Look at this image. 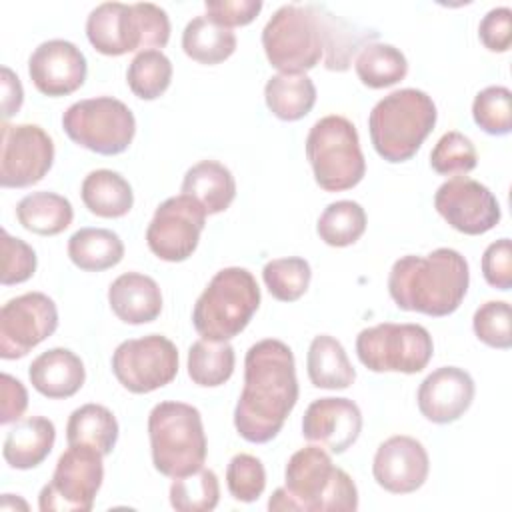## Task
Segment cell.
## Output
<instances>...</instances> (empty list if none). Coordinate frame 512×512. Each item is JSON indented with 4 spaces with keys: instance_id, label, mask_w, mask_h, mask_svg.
Here are the masks:
<instances>
[{
    "instance_id": "48",
    "label": "cell",
    "mask_w": 512,
    "mask_h": 512,
    "mask_svg": "<svg viewBox=\"0 0 512 512\" xmlns=\"http://www.w3.org/2000/svg\"><path fill=\"white\" fill-rule=\"evenodd\" d=\"M28 408V392L24 384L10 376L2 374L0 376V424H10L18 422Z\"/></svg>"
},
{
    "instance_id": "46",
    "label": "cell",
    "mask_w": 512,
    "mask_h": 512,
    "mask_svg": "<svg viewBox=\"0 0 512 512\" xmlns=\"http://www.w3.org/2000/svg\"><path fill=\"white\" fill-rule=\"evenodd\" d=\"M204 10H206V18L232 30L234 26L250 24L260 14L262 2L260 0H206Z\"/></svg>"
},
{
    "instance_id": "32",
    "label": "cell",
    "mask_w": 512,
    "mask_h": 512,
    "mask_svg": "<svg viewBox=\"0 0 512 512\" xmlns=\"http://www.w3.org/2000/svg\"><path fill=\"white\" fill-rule=\"evenodd\" d=\"M182 50L194 62L214 66L234 54L236 36L230 28H224L206 16H196L182 32Z\"/></svg>"
},
{
    "instance_id": "44",
    "label": "cell",
    "mask_w": 512,
    "mask_h": 512,
    "mask_svg": "<svg viewBox=\"0 0 512 512\" xmlns=\"http://www.w3.org/2000/svg\"><path fill=\"white\" fill-rule=\"evenodd\" d=\"M0 248H2V272L0 282L4 286L22 284L30 280L36 272V252L22 238L10 236L6 230L0 232Z\"/></svg>"
},
{
    "instance_id": "12",
    "label": "cell",
    "mask_w": 512,
    "mask_h": 512,
    "mask_svg": "<svg viewBox=\"0 0 512 512\" xmlns=\"http://www.w3.org/2000/svg\"><path fill=\"white\" fill-rule=\"evenodd\" d=\"M102 454L90 446L68 444L56 462L50 482L40 490L42 512H88L104 480Z\"/></svg>"
},
{
    "instance_id": "35",
    "label": "cell",
    "mask_w": 512,
    "mask_h": 512,
    "mask_svg": "<svg viewBox=\"0 0 512 512\" xmlns=\"http://www.w3.org/2000/svg\"><path fill=\"white\" fill-rule=\"evenodd\" d=\"M234 364L236 354L228 342L200 338L188 350V376L202 388H216L228 382Z\"/></svg>"
},
{
    "instance_id": "15",
    "label": "cell",
    "mask_w": 512,
    "mask_h": 512,
    "mask_svg": "<svg viewBox=\"0 0 512 512\" xmlns=\"http://www.w3.org/2000/svg\"><path fill=\"white\" fill-rule=\"evenodd\" d=\"M54 164V142L38 124L2 122L0 186L28 188L38 184Z\"/></svg>"
},
{
    "instance_id": "28",
    "label": "cell",
    "mask_w": 512,
    "mask_h": 512,
    "mask_svg": "<svg viewBox=\"0 0 512 512\" xmlns=\"http://www.w3.org/2000/svg\"><path fill=\"white\" fill-rule=\"evenodd\" d=\"M316 10L324 36V66L328 70L344 72L350 68L352 56L358 52V48L366 46L368 42H376L378 32L358 28L330 12L326 6L316 4Z\"/></svg>"
},
{
    "instance_id": "6",
    "label": "cell",
    "mask_w": 512,
    "mask_h": 512,
    "mask_svg": "<svg viewBox=\"0 0 512 512\" xmlns=\"http://www.w3.org/2000/svg\"><path fill=\"white\" fill-rule=\"evenodd\" d=\"M148 438L154 468L168 478L198 472L206 462L208 442L198 408L166 400L148 414Z\"/></svg>"
},
{
    "instance_id": "18",
    "label": "cell",
    "mask_w": 512,
    "mask_h": 512,
    "mask_svg": "<svg viewBox=\"0 0 512 512\" xmlns=\"http://www.w3.org/2000/svg\"><path fill=\"white\" fill-rule=\"evenodd\" d=\"M28 74L36 90L50 98L76 92L88 74L84 52L62 38L46 40L28 58Z\"/></svg>"
},
{
    "instance_id": "27",
    "label": "cell",
    "mask_w": 512,
    "mask_h": 512,
    "mask_svg": "<svg viewBox=\"0 0 512 512\" xmlns=\"http://www.w3.org/2000/svg\"><path fill=\"white\" fill-rule=\"evenodd\" d=\"M84 206L100 218H122L132 210L134 192L128 180L114 170H92L80 186Z\"/></svg>"
},
{
    "instance_id": "21",
    "label": "cell",
    "mask_w": 512,
    "mask_h": 512,
    "mask_svg": "<svg viewBox=\"0 0 512 512\" xmlns=\"http://www.w3.org/2000/svg\"><path fill=\"white\" fill-rule=\"evenodd\" d=\"M474 380L458 366H442L430 372L416 394L420 414L434 424L456 422L474 400Z\"/></svg>"
},
{
    "instance_id": "24",
    "label": "cell",
    "mask_w": 512,
    "mask_h": 512,
    "mask_svg": "<svg viewBox=\"0 0 512 512\" xmlns=\"http://www.w3.org/2000/svg\"><path fill=\"white\" fill-rule=\"evenodd\" d=\"M56 428L44 416L20 418L6 434L2 456L10 468L30 470L40 466L54 448Z\"/></svg>"
},
{
    "instance_id": "22",
    "label": "cell",
    "mask_w": 512,
    "mask_h": 512,
    "mask_svg": "<svg viewBox=\"0 0 512 512\" xmlns=\"http://www.w3.org/2000/svg\"><path fill=\"white\" fill-rule=\"evenodd\" d=\"M28 378L36 392L50 400L74 396L86 380L84 362L68 348H50L28 366Z\"/></svg>"
},
{
    "instance_id": "43",
    "label": "cell",
    "mask_w": 512,
    "mask_h": 512,
    "mask_svg": "<svg viewBox=\"0 0 512 512\" xmlns=\"http://www.w3.org/2000/svg\"><path fill=\"white\" fill-rule=\"evenodd\" d=\"M226 486L234 500L256 502L266 488V470L260 458L252 454H236L226 468Z\"/></svg>"
},
{
    "instance_id": "14",
    "label": "cell",
    "mask_w": 512,
    "mask_h": 512,
    "mask_svg": "<svg viewBox=\"0 0 512 512\" xmlns=\"http://www.w3.org/2000/svg\"><path fill=\"white\" fill-rule=\"evenodd\" d=\"M206 216V210L186 194L166 198L146 228L150 252L164 262H184L198 248Z\"/></svg>"
},
{
    "instance_id": "45",
    "label": "cell",
    "mask_w": 512,
    "mask_h": 512,
    "mask_svg": "<svg viewBox=\"0 0 512 512\" xmlns=\"http://www.w3.org/2000/svg\"><path fill=\"white\" fill-rule=\"evenodd\" d=\"M482 276L496 290L512 288V244L510 238L492 242L482 254Z\"/></svg>"
},
{
    "instance_id": "39",
    "label": "cell",
    "mask_w": 512,
    "mask_h": 512,
    "mask_svg": "<svg viewBox=\"0 0 512 512\" xmlns=\"http://www.w3.org/2000/svg\"><path fill=\"white\" fill-rule=\"evenodd\" d=\"M262 278L272 298L280 302H294L306 294L312 280V270L308 260L300 256L274 258L264 264Z\"/></svg>"
},
{
    "instance_id": "9",
    "label": "cell",
    "mask_w": 512,
    "mask_h": 512,
    "mask_svg": "<svg viewBox=\"0 0 512 512\" xmlns=\"http://www.w3.org/2000/svg\"><path fill=\"white\" fill-rule=\"evenodd\" d=\"M262 48L272 68L306 74L324 58V36L316 4H284L262 30Z\"/></svg>"
},
{
    "instance_id": "49",
    "label": "cell",
    "mask_w": 512,
    "mask_h": 512,
    "mask_svg": "<svg viewBox=\"0 0 512 512\" xmlns=\"http://www.w3.org/2000/svg\"><path fill=\"white\" fill-rule=\"evenodd\" d=\"M22 102H24V90H22L20 78L8 66H2V118H4V122L10 116L18 114Z\"/></svg>"
},
{
    "instance_id": "40",
    "label": "cell",
    "mask_w": 512,
    "mask_h": 512,
    "mask_svg": "<svg viewBox=\"0 0 512 512\" xmlns=\"http://www.w3.org/2000/svg\"><path fill=\"white\" fill-rule=\"evenodd\" d=\"M472 118L490 136H506L512 130V92L506 86H488L472 102Z\"/></svg>"
},
{
    "instance_id": "30",
    "label": "cell",
    "mask_w": 512,
    "mask_h": 512,
    "mask_svg": "<svg viewBox=\"0 0 512 512\" xmlns=\"http://www.w3.org/2000/svg\"><path fill=\"white\" fill-rule=\"evenodd\" d=\"M68 258L84 272H102L120 264L124 242L108 228H80L68 238Z\"/></svg>"
},
{
    "instance_id": "13",
    "label": "cell",
    "mask_w": 512,
    "mask_h": 512,
    "mask_svg": "<svg viewBox=\"0 0 512 512\" xmlns=\"http://www.w3.org/2000/svg\"><path fill=\"white\" fill-rule=\"evenodd\" d=\"M112 372L132 394L154 392L176 378L178 348L162 334L124 340L112 354Z\"/></svg>"
},
{
    "instance_id": "19",
    "label": "cell",
    "mask_w": 512,
    "mask_h": 512,
    "mask_svg": "<svg viewBox=\"0 0 512 512\" xmlns=\"http://www.w3.org/2000/svg\"><path fill=\"white\" fill-rule=\"evenodd\" d=\"M430 458L424 444L412 436H390L372 462V474L380 488L392 494L416 492L428 478Z\"/></svg>"
},
{
    "instance_id": "36",
    "label": "cell",
    "mask_w": 512,
    "mask_h": 512,
    "mask_svg": "<svg viewBox=\"0 0 512 512\" xmlns=\"http://www.w3.org/2000/svg\"><path fill=\"white\" fill-rule=\"evenodd\" d=\"M366 212L354 200H336L324 208L316 222L320 240L334 248H346L360 240L366 230Z\"/></svg>"
},
{
    "instance_id": "16",
    "label": "cell",
    "mask_w": 512,
    "mask_h": 512,
    "mask_svg": "<svg viewBox=\"0 0 512 512\" xmlns=\"http://www.w3.org/2000/svg\"><path fill=\"white\" fill-rule=\"evenodd\" d=\"M58 328V308L44 292H26L8 300L0 310V356L24 358Z\"/></svg>"
},
{
    "instance_id": "26",
    "label": "cell",
    "mask_w": 512,
    "mask_h": 512,
    "mask_svg": "<svg viewBox=\"0 0 512 512\" xmlns=\"http://www.w3.org/2000/svg\"><path fill=\"white\" fill-rule=\"evenodd\" d=\"M306 370L312 386L324 390H344L356 380V370L344 346L330 334L312 338L306 354Z\"/></svg>"
},
{
    "instance_id": "11",
    "label": "cell",
    "mask_w": 512,
    "mask_h": 512,
    "mask_svg": "<svg viewBox=\"0 0 512 512\" xmlns=\"http://www.w3.org/2000/svg\"><path fill=\"white\" fill-rule=\"evenodd\" d=\"M434 354L430 332L420 324L382 322L360 330L356 356L372 372H422Z\"/></svg>"
},
{
    "instance_id": "42",
    "label": "cell",
    "mask_w": 512,
    "mask_h": 512,
    "mask_svg": "<svg viewBox=\"0 0 512 512\" xmlns=\"http://www.w3.org/2000/svg\"><path fill=\"white\" fill-rule=\"evenodd\" d=\"M474 334L490 348L508 350L512 346V310L504 300H488L476 308L472 318Z\"/></svg>"
},
{
    "instance_id": "25",
    "label": "cell",
    "mask_w": 512,
    "mask_h": 512,
    "mask_svg": "<svg viewBox=\"0 0 512 512\" xmlns=\"http://www.w3.org/2000/svg\"><path fill=\"white\" fill-rule=\"evenodd\" d=\"M182 194L194 198L206 214H220L228 210L236 198V180L224 164L216 160H200L186 170Z\"/></svg>"
},
{
    "instance_id": "1",
    "label": "cell",
    "mask_w": 512,
    "mask_h": 512,
    "mask_svg": "<svg viewBox=\"0 0 512 512\" xmlns=\"http://www.w3.org/2000/svg\"><path fill=\"white\" fill-rule=\"evenodd\" d=\"M298 402L296 362L288 344L266 338L244 358V388L234 408L236 432L252 444L278 436Z\"/></svg>"
},
{
    "instance_id": "4",
    "label": "cell",
    "mask_w": 512,
    "mask_h": 512,
    "mask_svg": "<svg viewBox=\"0 0 512 512\" xmlns=\"http://www.w3.org/2000/svg\"><path fill=\"white\" fill-rule=\"evenodd\" d=\"M436 104L418 88H400L374 104L368 132L374 150L390 164L410 160L436 126Z\"/></svg>"
},
{
    "instance_id": "20",
    "label": "cell",
    "mask_w": 512,
    "mask_h": 512,
    "mask_svg": "<svg viewBox=\"0 0 512 512\" xmlns=\"http://www.w3.org/2000/svg\"><path fill=\"white\" fill-rule=\"evenodd\" d=\"M362 432V412L350 398H318L302 416V436L332 454L346 452Z\"/></svg>"
},
{
    "instance_id": "29",
    "label": "cell",
    "mask_w": 512,
    "mask_h": 512,
    "mask_svg": "<svg viewBox=\"0 0 512 512\" xmlns=\"http://www.w3.org/2000/svg\"><path fill=\"white\" fill-rule=\"evenodd\" d=\"M20 226L38 236H56L74 220V208L68 198L56 192H32L16 204Z\"/></svg>"
},
{
    "instance_id": "37",
    "label": "cell",
    "mask_w": 512,
    "mask_h": 512,
    "mask_svg": "<svg viewBox=\"0 0 512 512\" xmlns=\"http://www.w3.org/2000/svg\"><path fill=\"white\" fill-rule=\"evenodd\" d=\"M172 82V62L162 50L138 52L126 70V84L140 100L160 98Z\"/></svg>"
},
{
    "instance_id": "5",
    "label": "cell",
    "mask_w": 512,
    "mask_h": 512,
    "mask_svg": "<svg viewBox=\"0 0 512 512\" xmlns=\"http://www.w3.org/2000/svg\"><path fill=\"white\" fill-rule=\"evenodd\" d=\"M86 36L104 56L158 50L170 40V20L152 2H102L86 18Z\"/></svg>"
},
{
    "instance_id": "10",
    "label": "cell",
    "mask_w": 512,
    "mask_h": 512,
    "mask_svg": "<svg viewBox=\"0 0 512 512\" xmlns=\"http://www.w3.org/2000/svg\"><path fill=\"white\" fill-rule=\"evenodd\" d=\"M62 128L74 144L102 156H116L132 144L136 118L122 100L96 96L68 106Z\"/></svg>"
},
{
    "instance_id": "23",
    "label": "cell",
    "mask_w": 512,
    "mask_h": 512,
    "mask_svg": "<svg viewBox=\"0 0 512 512\" xmlns=\"http://www.w3.org/2000/svg\"><path fill=\"white\" fill-rule=\"evenodd\" d=\"M108 304L126 324L154 322L162 312V292L154 278L140 272H124L108 286Z\"/></svg>"
},
{
    "instance_id": "17",
    "label": "cell",
    "mask_w": 512,
    "mask_h": 512,
    "mask_svg": "<svg viewBox=\"0 0 512 512\" xmlns=\"http://www.w3.org/2000/svg\"><path fill=\"white\" fill-rule=\"evenodd\" d=\"M434 208L448 226L468 236L486 234L502 218L500 204L490 188L468 176H456L440 184L434 194Z\"/></svg>"
},
{
    "instance_id": "3",
    "label": "cell",
    "mask_w": 512,
    "mask_h": 512,
    "mask_svg": "<svg viewBox=\"0 0 512 512\" xmlns=\"http://www.w3.org/2000/svg\"><path fill=\"white\" fill-rule=\"evenodd\" d=\"M358 488L352 476L334 466L330 454L310 444L296 450L284 468V486L268 500V510L294 512H354Z\"/></svg>"
},
{
    "instance_id": "33",
    "label": "cell",
    "mask_w": 512,
    "mask_h": 512,
    "mask_svg": "<svg viewBox=\"0 0 512 512\" xmlns=\"http://www.w3.org/2000/svg\"><path fill=\"white\" fill-rule=\"evenodd\" d=\"M68 444H82L108 456L118 440V420L102 404H84L76 408L66 424Z\"/></svg>"
},
{
    "instance_id": "31",
    "label": "cell",
    "mask_w": 512,
    "mask_h": 512,
    "mask_svg": "<svg viewBox=\"0 0 512 512\" xmlns=\"http://www.w3.org/2000/svg\"><path fill=\"white\" fill-rule=\"evenodd\" d=\"M268 110L284 120L296 122L310 114L316 104V86L306 74H276L264 86Z\"/></svg>"
},
{
    "instance_id": "34",
    "label": "cell",
    "mask_w": 512,
    "mask_h": 512,
    "mask_svg": "<svg viewBox=\"0 0 512 512\" xmlns=\"http://www.w3.org/2000/svg\"><path fill=\"white\" fill-rule=\"evenodd\" d=\"M354 70L360 82L380 90L398 84L408 74V60L400 48L384 42H368L360 48Z\"/></svg>"
},
{
    "instance_id": "2",
    "label": "cell",
    "mask_w": 512,
    "mask_h": 512,
    "mask_svg": "<svg viewBox=\"0 0 512 512\" xmlns=\"http://www.w3.org/2000/svg\"><path fill=\"white\" fill-rule=\"evenodd\" d=\"M468 284V262L454 248H436L426 256H402L388 274V292L400 310L434 318L456 312Z\"/></svg>"
},
{
    "instance_id": "38",
    "label": "cell",
    "mask_w": 512,
    "mask_h": 512,
    "mask_svg": "<svg viewBox=\"0 0 512 512\" xmlns=\"http://www.w3.org/2000/svg\"><path fill=\"white\" fill-rule=\"evenodd\" d=\"M220 482L214 470L200 468L194 474L174 478L170 484V504L178 512H210L218 506Z\"/></svg>"
},
{
    "instance_id": "41",
    "label": "cell",
    "mask_w": 512,
    "mask_h": 512,
    "mask_svg": "<svg viewBox=\"0 0 512 512\" xmlns=\"http://www.w3.org/2000/svg\"><path fill=\"white\" fill-rule=\"evenodd\" d=\"M478 164V154L468 136L458 130H450L440 136L430 152V166L440 176H464Z\"/></svg>"
},
{
    "instance_id": "7",
    "label": "cell",
    "mask_w": 512,
    "mask_h": 512,
    "mask_svg": "<svg viewBox=\"0 0 512 512\" xmlns=\"http://www.w3.org/2000/svg\"><path fill=\"white\" fill-rule=\"evenodd\" d=\"M260 306V286L254 274L240 266L218 270L198 296L192 310L196 332L214 342L238 336Z\"/></svg>"
},
{
    "instance_id": "47",
    "label": "cell",
    "mask_w": 512,
    "mask_h": 512,
    "mask_svg": "<svg viewBox=\"0 0 512 512\" xmlns=\"http://www.w3.org/2000/svg\"><path fill=\"white\" fill-rule=\"evenodd\" d=\"M478 38L490 52H508L512 44V10L498 6L486 12L478 26Z\"/></svg>"
},
{
    "instance_id": "8",
    "label": "cell",
    "mask_w": 512,
    "mask_h": 512,
    "mask_svg": "<svg viewBox=\"0 0 512 512\" xmlns=\"http://www.w3.org/2000/svg\"><path fill=\"white\" fill-rule=\"evenodd\" d=\"M306 158L316 184L326 192L350 190L366 174L358 130L348 118L338 114L314 122L306 136Z\"/></svg>"
}]
</instances>
